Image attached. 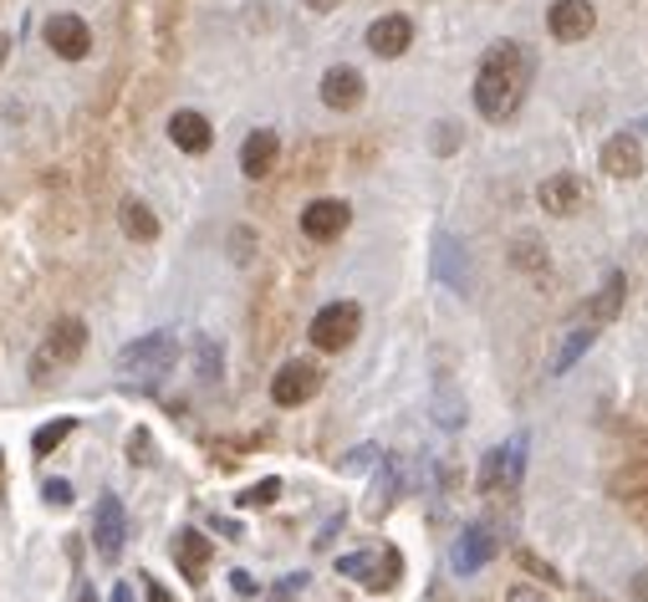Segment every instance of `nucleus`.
<instances>
[{
	"instance_id": "9d476101",
	"label": "nucleus",
	"mask_w": 648,
	"mask_h": 602,
	"mask_svg": "<svg viewBox=\"0 0 648 602\" xmlns=\"http://www.w3.org/2000/svg\"><path fill=\"white\" fill-rule=\"evenodd\" d=\"M547 26L557 41H582V36H593V26H598V11H593V0H557L547 11Z\"/></svg>"
},
{
	"instance_id": "e433bc0d",
	"label": "nucleus",
	"mask_w": 648,
	"mask_h": 602,
	"mask_svg": "<svg viewBox=\"0 0 648 602\" xmlns=\"http://www.w3.org/2000/svg\"><path fill=\"white\" fill-rule=\"evenodd\" d=\"M138 582H144V592H149V602H174V592H169V587H159V582H153V577H138Z\"/></svg>"
},
{
	"instance_id": "6e6552de",
	"label": "nucleus",
	"mask_w": 648,
	"mask_h": 602,
	"mask_svg": "<svg viewBox=\"0 0 648 602\" xmlns=\"http://www.w3.org/2000/svg\"><path fill=\"white\" fill-rule=\"evenodd\" d=\"M41 36H47V47L57 51V57H67V62H83L87 51H92V32H87V21L72 16V11L51 16L47 26H41Z\"/></svg>"
},
{
	"instance_id": "cd10ccee",
	"label": "nucleus",
	"mask_w": 648,
	"mask_h": 602,
	"mask_svg": "<svg viewBox=\"0 0 648 602\" xmlns=\"http://www.w3.org/2000/svg\"><path fill=\"white\" fill-rule=\"evenodd\" d=\"M276 496H282V480H276V475H266L261 486L240 490V501H235V505H246V511H261V505H271V501H276Z\"/></svg>"
},
{
	"instance_id": "a878e982",
	"label": "nucleus",
	"mask_w": 648,
	"mask_h": 602,
	"mask_svg": "<svg viewBox=\"0 0 648 602\" xmlns=\"http://www.w3.org/2000/svg\"><path fill=\"white\" fill-rule=\"evenodd\" d=\"M72 429H77V418H51L47 429H36V435H32V454H51L62 439L72 435Z\"/></svg>"
},
{
	"instance_id": "9b49d317",
	"label": "nucleus",
	"mask_w": 648,
	"mask_h": 602,
	"mask_svg": "<svg viewBox=\"0 0 648 602\" xmlns=\"http://www.w3.org/2000/svg\"><path fill=\"white\" fill-rule=\"evenodd\" d=\"M348 200H312L307 210H301V230L312 235V240H337V235L348 230Z\"/></svg>"
},
{
	"instance_id": "20e7f679",
	"label": "nucleus",
	"mask_w": 648,
	"mask_h": 602,
	"mask_svg": "<svg viewBox=\"0 0 648 602\" xmlns=\"http://www.w3.org/2000/svg\"><path fill=\"white\" fill-rule=\"evenodd\" d=\"M174 358H179V342L169 333H149L128 342V348L117 352V368L123 373H138V378H159V373L174 368Z\"/></svg>"
},
{
	"instance_id": "39448f33",
	"label": "nucleus",
	"mask_w": 648,
	"mask_h": 602,
	"mask_svg": "<svg viewBox=\"0 0 648 602\" xmlns=\"http://www.w3.org/2000/svg\"><path fill=\"white\" fill-rule=\"evenodd\" d=\"M358 327H363V312L352 301H333V306H322L312 317V342L322 352H342L358 337Z\"/></svg>"
},
{
	"instance_id": "f257e3e1",
	"label": "nucleus",
	"mask_w": 648,
	"mask_h": 602,
	"mask_svg": "<svg viewBox=\"0 0 648 602\" xmlns=\"http://www.w3.org/2000/svg\"><path fill=\"white\" fill-rule=\"evenodd\" d=\"M526 83H532L526 51L515 41H496L490 57L481 62V72H475V108H481V117H490V123L515 117V108L526 98Z\"/></svg>"
},
{
	"instance_id": "f3484780",
	"label": "nucleus",
	"mask_w": 648,
	"mask_h": 602,
	"mask_svg": "<svg viewBox=\"0 0 648 602\" xmlns=\"http://www.w3.org/2000/svg\"><path fill=\"white\" fill-rule=\"evenodd\" d=\"M169 138H174V149H184V153H204L210 143H215V128H210V117L204 113H174L169 117Z\"/></svg>"
},
{
	"instance_id": "dca6fc26",
	"label": "nucleus",
	"mask_w": 648,
	"mask_h": 602,
	"mask_svg": "<svg viewBox=\"0 0 648 602\" xmlns=\"http://www.w3.org/2000/svg\"><path fill=\"white\" fill-rule=\"evenodd\" d=\"M322 102L333 108V113H352L358 102H363V72L358 67H333L322 77Z\"/></svg>"
},
{
	"instance_id": "7c9ffc66",
	"label": "nucleus",
	"mask_w": 648,
	"mask_h": 602,
	"mask_svg": "<svg viewBox=\"0 0 648 602\" xmlns=\"http://www.w3.org/2000/svg\"><path fill=\"white\" fill-rule=\"evenodd\" d=\"M454 143H460V128L454 123H434V153H454Z\"/></svg>"
},
{
	"instance_id": "2f4dec72",
	"label": "nucleus",
	"mask_w": 648,
	"mask_h": 602,
	"mask_svg": "<svg viewBox=\"0 0 648 602\" xmlns=\"http://www.w3.org/2000/svg\"><path fill=\"white\" fill-rule=\"evenodd\" d=\"M41 496H47V505H72V486H67V480H47Z\"/></svg>"
},
{
	"instance_id": "473e14b6",
	"label": "nucleus",
	"mask_w": 648,
	"mask_h": 602,
	"mask_svg": "<svg viewBox=\"0 0 648 602\" xmlns=\"http://www.w3.org/2000/svg\"><path fill=\"white\" fill-rule=\"evenodd\" d=\"M301 587H307V577H301V572H297V577H282V587L271 592V602H291V598L301 592Z\"/></svg>"
},
{
	"instance_id": "7ed1b4c3",
	"label": "nucleus",
	"mask_w": 648,
	"mask_h": 602,
	"mask_svg": "<svg viewBox=\"0 0 648 602\" xmlns=\"http://www.w3.org/2000/svg\"><path fill=\"white\" fill-rule=\"evenodd\" d=\"M337 572H342V577H358L367 592H388V587H399V577H403V556L394 552V547H373V552L337 556Z\"/></svg>"
},
{
	"instance_id": "c9c22d12",
	"label": "nucleus",
	"mask_w": 648,
	"mask_h": 602,
	"mask_svg": "<svg viewBox=\"0 0 648 602\" xmlns=\"http://www.w3.org/2000/svg\"><path fill=\"white\" fill-rule=\"evenodd\" d=\"M373 460H378V450H373V444H363V450L348 454V469H363V465H373Z\"/></svg>"
},
{
	"instance_id": "4468645a",
	"label": "nucleus",
	"mask_w": 648,
	"mask_h": 602,
	"mask_svg": "<svg viewBox=\"0 0 648 602\" xmlns=\"http://www.w3.org/2000/svg\"><path fill=\"white\" fill-rule=\"evenodd\" d=\"M602 174H613V179H638V174H644V143L633 134H613L602 143Z\"/></svg>"
},
{
	"instance_id": "ddd939ff",
	"label": "nucleus",
	"mask_w": 648,
	"mask_h": 602,
	"mask_svg": "<svg viewBox=\"0 0 648 602\" xmlns=\"http://www.w3.org/2000/svg\"><path fill=\"white\" fill-rule=\"evenodd\" d=\"M409 41H414V21L409 16H378L373 26H367V51L373 57H403L409 51Z\"/></svg>"
},
{
	"instance_id": "f704fd0d",
	"label": "nucleus",
	"mask_w": 648,
	"mask_h": 602,
	"mask_svg": "<svg viewBox=\"0 0 648 602\" xmlns=\"http://www.w3.org/2000/svg\"><path fill=\"white\" fill-rule=\"evenodd\" d=\"M230 587L240 598H256V577H250V572H230Z\"/></svg>"
},
{
	"instance_id": "49530a36",
	"label": "nucleus",
	"mask_w": 648,
	"mask_h": 602,
	"mask_svg": "<svg viewBox=\"0 0 648 602\" xmlns=\"http://www.w3.org/2000/svg\"><path fill=\"white\" fill-rule=\"evenodd\" d=\"M644 128H648V123H644Z\"/></svg>"
},
{
	"instance_id": "4c0bfd02",
	"label": "nucleus",
	"mask_w": 648,
	"mask_h": 602,
	"mask_svg": "<svg viewBox=\"0 0 648 602\" xmlns=\"http://www.w3.org/2000/svg\"><path fill=\"white\" fill-rule=\"evenodd\" d=\"M521 562H526V567H532V572H541L547 582H557V572H551V567H547V562H541V556H536V552H521Z\"/></svg>"
},
{
	"instance_id": "37998d69",
	"label": "nucleus",
	"mask_w": 648,
	"mask_h": 602,
	"mask_svg": "<svg viewBox=\"0 0 648 602\" xmlns=\"http://www.w3.org/2000/svg\"><path fill=\"white\" fill-rule=\"evenodd\" d=\"M633 592H638V598L648 602V577H638V587H633Z\"/></svg>"
},
{
	"instance_id": "2eb2a0df",
	"label": "nucleus",
	"mask_w": 648,
	"mask_h": 602,
	"mask_svg": "<svg viewBox=\"0 0 648 602\" xmlns=\"http://www.w3.org/2000/svg\"><path fill=\"white\" fill-rule=\"evenodd\" d=\"M536 200H541L547 215H562V220L577 215V210H582V179H577V174H551V179H541Z\"/></svg>"
},
{
	"instance_id": "79ce46f5",
	"label": "nucleus",
	"mask_w": 648,
	"mask_h": 602,
	"mask_svg": "<svg viewBox=\"0 0 648 602\" xmlns=\"http://www.w3.org/2000/svg\"><path fill=\"white\" fill-rule=\"evenodd\" d=\"M5 51H11V36L0 32V67H5Z\"/></svg>"
},
{
	"instance_id": "f03ea898",
	"label": "nucleus",
	"mask_w": 648,
	"mask_h": 602,
	"mask_svg": "<svg viewBox=\"0 0 648 602\" xmlns=\"http://www.w3.org/2000/svg\"><path fill=\"white\" fill-rule=\"evenodd\" d=\"M87 348V322L83 317H62L51 322V333L41 337V348L32 352V378L36 384H47L57 368H72Z\"/></svg>"
},
{
	"instance_id": "72a5a7b5",
	"label": "nucleus",
	"mask_w": 648,
	"mask_h": 602,
	"mask_svg": "<svg viewBox=\"0 0 648 602\" xmlns=\"http://www.w3.org/2000/svg\"><path fill=\"white\" fill-rule=\"evenodd\" d=\"M506 602H551V598L541 592V587H511V598Z\"/></svg>"
},
{
	"instance_id": "c756f323",
	"label": "nucleus",
	"mask_w": 648,
	"mask_h": 602,
	"mask_svg": "<svg viewBox=\"0 0 648 602\" xmlns=\"http://www.w3.org/2000/svg\"><path fill=\"white\" fill-rule=\"evenodd\" d=\"M128 460H134V465H153V435L149 429H134V435H128Z\"/></svg>"
},
{
	"instance_id": "bb28decb",
	"label": "nucleus",
	"mask_w": 648,
	"mask_h": 602,
	"mask_svg": "<svg viewBox=\"0 0 648 602\" xmlns=\"http://www.w3.org/2000/svg\"><path fill=\"white\" fill-rule=\"evenodd\" d=\"M394 490H399V475H394V465L383 469V480L373 486V496H367V516L378 521V516H388V505H394Z\"/></svg>"
},
{
	"instance_id": "5701e85b",
	"label": "nucleus",
	"mask_w": 648,
	"mask_h": 602,
	"mask_svg": "<svg viewBox=\"0 0 648 602\" xmlns=\"http://www.w3.org/2000/svg\"><path fill=\"white\" fill-rule=\"evenodd\" d=\"M117 225H123L128 240H153V235H159V215H153L144 200H123V204H117Z\"/></svg>"
},
{
	"instance_id": "6ab92c4d",
	"label": "nucleus",
	"mask_w": 648,
	"mask_h": 602,
	"mask_svg": "<svg viewBox=\"0 0 648 602\" xmlns=\"http://www.w3.org/2000/svg\"><path fill=\"white\" fill-rule=\"evenodd\" d=\"M496 552H500L496 536L485 531V526H470V531L460 536V547H454V572H460V577H470V572H481Z\"/></svg>"
},
{
	"instance_id": "aec40b11",
	"label": "nucleus",
	"mask_w": 648,
	"mask_h": 602,
	"mask_svg": "<svg viewBox=\"0 0 648 602\" xmlns=\"http://www.w3.org/2000/svg\"><path fill=\"white\" fill-rule=\"evenodd\" d=\"M210 556H215V541H204L200 531H179L174 536V562L189 582H200L204 572H210Z\"/></svg>"
},
{
	"instance_id": "4be33fe9",
	"label": "nucleus",
	"mask_w": 648,
	"mask_h": 602,
	"mask_svg": "<svg viewBox=\"0 0 648 602\" xmlns=\"http://www.w3.org/2000/svg\"><path fill=\"white\" fill-rule=\"evenodd\" d=\"M434 271H439V281L460 286V291L470 286V276H465V246H460L454 235H439V240H434Z\"/></svg>"
},
{
	"instance_id": "c85d7f7f",
	"label": "nucleus",
	"mask_w": 648,
	"mask_h": 602,
	"mask_svg": "<svg viewBox=\"0 0 648 602\" xmlns=\"http://www.w3.org/2000/svg\"><path fill=\"white\" fill-rule=\"evenodd\" d=\"M195 352H200V378H204V384H215V378H220V342H215V337H200Z\"/></svg>"
},
{
	"instance_id": "1a4fd4ad",
	"label": "nucleus",
	"mask_w": 648,
	"mask_h": 602,
	"mask_svg": "<svg viewBox=\"0 0 648 602\" xmlns=\"http://www.w3.org/2000/svg\"><path fill=\"white\" fill-rule=\"evenodd\" d=\"M526 469V439H511L506 450H490L481 465V490H511Z\"/></svg>"
},
{
	"instance_id": "58836bf2",
	"label": "nucleus",
	"mask_w": 648,
	"mask_h": 602,
	"mask_svg": "<svg viewBox=\"0 0 648 602\" xmlns=\"http://www.w3.org/2000/svg\"><path fill=\"white\" fill-rule=\"evenodd\" d=\"M230 251H240L235 261H250V230H235L230 235Z\"/></svg>"
},
{
	"instance_id": "b1692460",
	"label": "nucleus",
	"mask_w": 648,
	"mask_h": 602,
	"mask_svg": "<svg viewBox=\"0 0 648 602\" xmlns=\"http://www.w3.org/2000/svg\"><path fill=\"white\" fill-rule=\"evenodd\" d=\"M511 261H515V271H547V246L536 235H515Z\"/></svg>"
},
{
	"instance_id": "a18cd8bd",
	"label": "nucleus",
	"mask_w": 648,
	"mask_h": 602,
	"mask_svg": "<svg viewBox=\"0 0 648 602\" xmlns=\"http://www.w3.org/2000/svg\"><path fill=\"white\" fill-rule=\"evenodd\" d=\"M83 602H92V592H83Z\"/></svg>"
},
{
	"instance_id": "a211bd4d",
	"label": "nucleus",
	"mask_w": 648,
	"mask_h": 602,
	"mask_svg": "<svg viewBox=\"0 0 648 602\" xmlns=\"http://www.w3.org/2000/svg\"><path fill=\"white\" fill-rule=\"evenodd\" d=\"M276 153H282V138L271 134V128H256L246 138V149H240V168H246V179H266L271 168H276Z\"/></svg>"
},
{
	"instance_id": "c03bdc74",
	"label": "nucleus",
	"mask_w": 648,
	"mask_h": 602,
	"mask_svg": "<svg viewBox=\"0 0 648 602\" xmlns=\"http://www.w3.org/2000/svg\"><path fill=\"white\" fill-rule=\"evenodd\" d=\"M0 475H5V454H0Z\"/></svg>"
},
{
	"instance_id": "412c9836",
	"label": "nucleus",
	"mask_w": 648,
	"mask_h": 602,
	"mask_svg": "<svg viewBox=\"0 0 648 602\" xmlns=\"http://www.w3.org/2000/svg\"><path fill=\"white\" fill-rule=\"evenodd\" d=\"M623 297H628V281H623V276L613 271V276H608V281L593 291L587 312H582V317H587V327H602V322H613L618 312H623Z\"/></svg>"
},
{
	"instance_id": "0eeeda50",
	"label": "nucleus",
	"mask_w": 648,
	"mask_h": 602,
	"mask_svg": "<svg viewBox=\"0 0 648 602\" xmlns=\"http://www.w3.org/2000/svg\"><path fill=\"white\" fill-rule=\"evenodd\" d=\"M316 388H322V368L316 363H286L276 378H271V399L282 403V409H297V403L316 399Z\"/></svg>"
},
{
	"instance_id": "ea45409f",
	"label": "nucleus",
	"mask_w": 648,
	"mask_h": 602,
	"mask_svg": "<svg viewBox=\"0 0 648 602\" xmlns=\"http://www.w3.org/2000/svg\"><path fill=\"white\" fill-rule=\"evenodd\" d=\"M301 5H307V11H316V16H327V11H337L342 0H301Z\"/></svg>"
},
{
	"instance_id": "423d86ee",
	"label": "nucleus",
	"mask_w": 648,
	"mask_h": 602,
	"mask_svg": "<svg viewBox=\"0 0 648 602\" xmlns=\"http://www.w3.org/2000/svg\"><path fill=\"white\" fill-rule=\"evenodd\" d=\"M92 541H98L102 562H117L123 556V541H128V516H123V501L113 490L98 501V516H92Z\"/></svg>"
},
{
	"instance_id": "393cba45",
	"label": "nucleus",
	"mask_w": 648,
	"mask_h": 602,
	"mask_svg": "<svg viewBox=\"0 0 648 602\" xmlns=\"http://www.w3.org/2000/svg\"><path fill=\"white\" fill-rule=\"evenodd\" d=\"M593 348V327H577V333H566V342H562V352L551 358V373H566L572 363H577L582 352Z\"/></svg>"
},
{
	"instance_id": "a19ab883",
	"label": "nucleus",
	"mask_w": 648,
	"mask_h": 602,
	"mask_svg": "<svg viewBox=\"0 0 648 602\" xmlns=\"http://www.w3.org/2000/svg\"><path fill=\"white\" fill-rule=\"evenodd\" d=\"M113 602H134V592H128V587L117 582V587H113Z\"/></svg>"
},
{
	"instance_id": "f8f14e48",
	"label": "nucleus",
	"mask_w": 648,
	"mask_h": 602,
	"mask_svg": "<svg viewBox=\"0 0 648 602\" xmlns=\"http://www.w3.org/2000/svg\"><path fill=\"white\" fill-rule=\"evenodd\" d=\"M608 496L633 505V511H648V460H623L608 475Z\"/></svg>"
}]
</instances>
